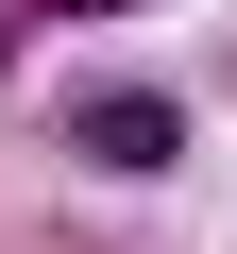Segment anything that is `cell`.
Wrapping results in <instances>:
<instances>
[{"mask_svg": "<svg viewBox=\"0 0 237 254\" xmlns=\"http://www.w3.org/2000/svg\"><path fill=\"white\" fill-rule=\"evenodd\" d=\"M170 136H186V119H170L153 85H118V102H85V153H102V170H170Z\"/></svg>", "mask_w": 237, "mask_h": 254, "instance_id": "obj_1", "label": "cell"}]
</instances>
